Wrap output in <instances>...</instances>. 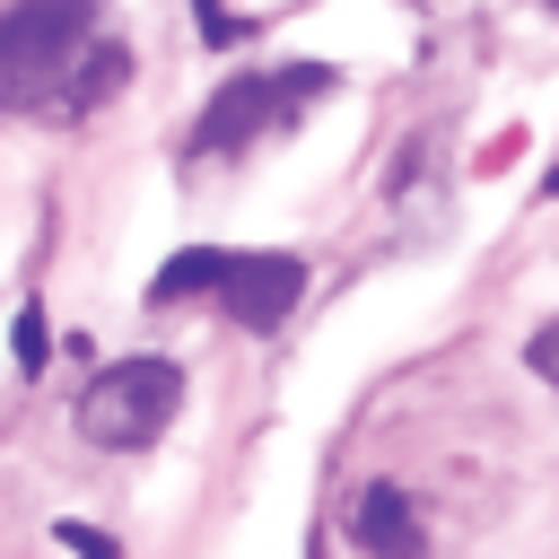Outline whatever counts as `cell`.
<instances>
[{"instance_id": "5", "label": "cell", "mask_w": 559, "mask_h": 559, "mask_svg": "<svg viewBox=\"0 0 559 559\" xmlns=\"http://www.w3.org/2000/svg\"><path fill=\"white\" fill-rule=\"evenodd\" d=\"M349 542L367 550V559H428V533H419V515H411V498L402 489H358V507H349Z\"/></svg>"}, {"instance_id": "9", "label": "cell", "mask_w": 559, "mask_h": 559, "mask_svg": "<svg viewBox=\"0 0 559 559\" xmlns=\"http://www.w3.org/2000/svg\"><path fill=\"white\" fill-rule=\"evenodd\" d=\"M52 542H61L70 559H122V542H114V533H96V524H70V515L52 524Z\"/></svg>"}, {"instance_id": "8", "label": "cell", "mask_w": 559, "mask_h": 559, "mask_svg": "<svg viewBox=\"0 0 559 559\" xmlns=\"http://www.w3.org/2000/svg\"><path fill=\"white\" fill-rule=\"evenodd\" d=\"M9 349H17V376H44V358H52V332H44V306H26V314H17V332H9Z\"/></svg>"}, {"instance_id": "7", "label": "cell", "mask_w": 559, "mask_h": 559, "mask_svg": "<svg viewBox=\"0 0 559 559\" xmlns=\"http://www.w3.org/2000/svg\"><path fill=\"white\" fill-rule=\"evenodd\" d=\"M227 262H236V253H218V245H183V253H166V262H157L148 297H157V306H183V297L218 288V280H227Z\"/></svg>"}, {"instance_id": "2", "label": "cell", "mask_w": 559, "mask_h": 559, "mask_svg": "<svg viewBox=\"0 0 559 559\" xmlns=\"http://www.w3.org/2000/svg\"><path fill=\"white\" fill-rule=\"evenodd\" d=\"M175 402H183V367L157 358V349H140V358H114V367L79 393V428H87V445L131 454V445H157V437H166Z\"/></svg>"}, {"instance_id": "13", "label": "cell", "mask_w": 559, "mask_h": 559, "mask_svg": "<svg viewBox=\"0 0 559 559\" xmlns=\"http://www.w3.org/2000/svg\"><path fill=\"white\" fill-rule=\"evenodd\" d=\"M550 9H559V0H550Z\"/></svg>"}, {"instance_id": "11", "label": "cell", "mask_w": 559, "mask_h": 559, "mask_svg": "<svg viewBox=\"0 0 559 559\" xmlns=\"http://www.w3.org/2000/svg\"><path fill=\"white\" fill-rule=\"evenodd\" d=\"M192 9H201V35H210V44H236V35H245V26H236L218 0H192Z\"/></svg>"}, {"instance_id": "12", "label": "cell", "mask_w": 559, "mask_h": 559, "mask_svg": "<svg viewBox=\"0 0 559 559\" xmlns=\"http://www.w3.org/2000/svg\"><path fill=\"white\" fill-rule=\"evenodd\" d=\"M542 192H559V166H550V175H542Z\"/></svg>"}, {"instance_id": "3", "label": "cell", "mask_w": 559, "mask_h": 559, "mask_svg": "<svg viewBox=\"0 0 559 559\" xmlns=\"http://www.w3.org/2000/svg\"><path fill=\"white\" fill-rule=\"evenodd\" d=\"M323 87H332L323 61H297V70H245V79H227V87L201 105L192 148H201V157H227V148H245L253 131H271L288 105H306V96H323Z\"/></svg>"}, {"instance_id": "1", "label": "cell", "mask_w": 559, "mask_h": 559, "mask_svg": "<svg viewBox=\"0 0 559 559\" xmlns=\"http://www.w3.org/2000/svg\"><path fill=\"white\" fill-rule=\"evenodd\" d=\"M87 26H96V0H9L0 9V105H52Z\"/></svg>"}, {"instance_id": "4", "label": "cell", "mask_w": 559, "mask_h": 559, "mask_svg": "<svg viewBox=\"0 0 559 559\" xmlns=\"http://www.w3.org/2000/svg\"><path fill=\"white\" fill-rule=\"evenodd\" d=\"M306 297V262L297 253H236L227 280H218V306L245 323V332H280Z\"/></svg>"}, {"instance_id": "6", "label": "cell", "mask_w": 559, "mask_h": 559, "mask_svg": "<svg viewBox=\"0 0 559 559\" xmlns=\"http://www.w3.org/2000/svg\"><path fill=\"white\" fill-rule=\"evenodd\" d=\"M122 70H131V52H122V44H87V52L70 61V87H61L44 114H87V105H105V96L122 87Z\"/></svg>"}, {"instance_id": "10", "label": "cell", "mask_w": 559, "mask_h": 559, "mask_svg": "<svg viewBox=\"0 0 559 559\" xmlns=\"http://www.w3.org/2000/svg\"><path fill=\"white\" fill-rule=\"evenodd\" d=\"M524 367H533L542 384H559V323H542V332L524 341Z\"/></svg>"}]
</instances>
